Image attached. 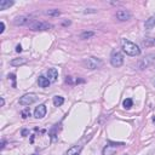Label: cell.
I'll list each match as a JSON object with an SVG mask.
<instances>
[{"label":"cell","mask_w":155,"mask_h":155,"mask_svg":"<svg viewBox=\"0 0 155 155\" xmlns=\"http://www.w3.org/2000/svg\"><path fill=\"white\" fill-rule=\"evenodd\" d=\"M142 46H144V47L155 46V38H144L142 40Z\"/></svg>","instance_id":"cell-14"},{"label":"cell","mask_w":155,"mask_h":155,"mask_svg":"<svg viewBox=\"0 0 155 155\" xmlns=\"http://www.w3.org/2000/svg\"><path fill=\"white\" fill-rule=\"evenodd\" d=\"M0 26H1V29H0V33H4V30H5V23L1 21V22H0Z\"/></svg>","instance_id":"cell-24"},{"label":"cell","mask_w":155,"mask_h":155,"mask_svg":"<svg viewBox=\"0 0 155 155\" xmlns=\"http://www.w3.org/2000/svg\"><path fill=\"white\" fill-rule=\"evenodd\" d=\"M38 100L36 94L34 93H27V94H23L21 98H19V104L21 106H30L33 103H35Z\"/></svg>","instance_id":"cell-6"},{"label":"cell","mask_w":155,"mask_h":155,"mask_svg":"<svg viewBox=\"0 0 155 155\" xmlns=\"http://www.w3.org/2000/svg\"><path fill=\"white\" fill-rule=\"evenodd\" d=\"M32 155H38V154H32Z\"/></svg>","instance_id":"cell-31"},{"label":"cell","mask_w":155,"mask_h":155,"mask_svg":"<svg viewBox=\"0 0 155 155\" xmlns=\"http://www.w3.org/2000/svg\"><path fill=\"white\" fill-rule=\"evenodd\" d=\"M4 104H5V100H4L3 97H1V107H4Z\"/></svg>","instance_id":"cell-29"},{"label":"cell","mask_w":155,"mask_h":155,"mask_svg":"<svg viewBox=\"0 0 155 155\" xmlns=\"http://www.w3.org/2000/svg\"><path fill=\"white\" fill-rule=\"evenodd\" d=\"M63 103H64V98H63V97H61V96H55L53 97V104L56 107H61Z\"/></svg>","instance_id":"cell-18"},{"label":"cell","mask_w":155,"mask_h":155,"mask_svg":"<svg viewBox=\"0 0 155 155\" xmlns=\"http://www.w3.org/2000/svg\"><path fill=\"white\" fill-rule=\"evenodd\" d=\"M121 46H123L124 52L128 56L136 57L141 55V49L138 47V45H136L134 43L127 40V39H121Z\"/></svg>","instance_id":"cell-1"},{"label":"cell","mask_w":155,"mask_h":155,"mask_svg":"<svg viewBox=\"0 0 155 155\" xmlns=\"http://www.w3.org/2000/svg\"><path fill=\"white\" fill-rule=\"evenodd\" d=\"M50 84H51V83H50V80L47 79L46 76H44V75L39 76V79H38V85L40 86V87H43V89L49 87V85H50Z\"/></svg>","instance_id":"cell-12"},{"label":"cell","mask_w":155,"mask_h":155,"mask_svg":"<svg viewBox=\"0 0 155 155\" xmlns=\"http://www.w3.org/2000/svg\"><path fill=\"white\" fill-rule=\"evenodd\" d=\"M28 133H29V131H28V130H23V131H22V136H27Z\"/></svg>","instance_id":"cell-27"},{"label":"cell","mask_w":155,"mask_h":155,"mask_svg":"<svg viewBox=\"0 0 155 155\" xmlns=\"http://www.w3.org/2000/svg\"><path fill=\"white\" fill-rule=\"evenodd\" d=\"M96 33L94 32H84L80 34V39H83V40H86V39H90L92 36H94Z\"/></svg>","instance_id":"cell-19"},{"label":"cell","mask_w":155,"mask_h":155,"mask_svg":"<svg viewBox=\"0 0 155 155\" xmlns=\"http://www.w3.org/2000/svg\"><path fill=\"white\" fill-rule=\"evenodd\" d=\"M28 61H27V58L26 57H19V58H15V60H12L10 62V64L12 67H21L23 64H26Z\"/></svg>","instance_id":"cell-11"},{"label":"cell","mask_w":155,"mask_h":155,"mask_svg":"<svg viewBox=\"0 0 155 155\" xmlns=\"http://www.w3.org/2000/svg\"><path fill=\"white\" fill-rule=\"evenodd\" d=\"M58 78V72L56 68H50L47 70V79L50 80V83H55Z\"/></svg>","instance_id":"cell-10"},{"label":"cell","mask_w":155,"mask_h":155,"mask_svg":"<svg viewBox=\"0 0 155 155\" xmlns=\"http://www.w3.org/2000/svg\"><path fill=\"white\" fill-rule=\"evenodd\" d=\"M116 18L119 19V21L121 22H125V21H128V19H131L132 15L128 10H125V9H121V10H118L116 11Z\"/></svg>","instance_id":"cell-7"},{"label":"cell","mask_w":155,"mask_h":155,"mask_svg":"<svg viewBox=\"0 0 155 155\" xmlns=\"http://www.w3.org/2000/svg\"><path fill=\"white\" fill-rule=\"evenodd\" d=\"M123 104H124V108H125V109H130V108L132 107V104H133V101H132L131 98H126Z\"/></svg>","instance_id":"cell-21"},{"label":"cell","mask_w":155,"mask_h":155,"mask_svg":"<svg viewBox=\"0 0 155 155\" xmlns=\"http://www.w3.org/2000/svg\"><path fill=\"white\" fill-rule=\"evenodd\" d=\"M21 114H22V118H23V119L28 118V116L30 115V110H29V108H26V109H24V110H23Z\"/></svg>","instance_id":"cell-22"},{"label":"cell","mask_w":155,"mask_h":155,"mask_svg":"<svg viewBox=\"0 0 155 155\" xmlns=\"http://www.w3.org/2000/svg\"><path fill=\"white\" fill-rule=\"evenodd\" d=\"M154 63H155V53H150V55H147L144 58H142V60L140 61L138 68L140 69H145V68L150 67Z\"/></svg>","instance_id":"cell-5"},{"label":"cell","mask_w":155,"mask_h":155,"mask_svg":"<svg viewBox=\"0 0 155 155\" xmlns=\"http://www.w3.org/2000/svg\"><path fill=\"white\" fill-rule=\"evenodd\" d=\"M83 149V145H74L70 149H68V151L66 153V155H78Z\"/></svg>","instance_id":"cell-15"},{"label":"cell","mask_w":155,"mask_h":155,"mask_svg":"<svg viewBox=\"0 0 155 155\" xmlns=\"http://www.w3.org/2000/svg\"><path fill=\"white\" fill-rule=\"evenodd\" d=\"M84 12H85V13H94V12H96V10H92V9H89V10H85Z\"/></svg>","instance_id":"cell-25"},{"label":"cell","mask_w":155,"mask_h":155,"mask_svg":"<svg viewBox=\"0 0 155 155\" xmlns=\"http://www.w3.org/2000/svg\"><path fill=\"white\" fill-rule=\"evenodd\" d=\"M155 27V13L154 15H151L147 21H145V23H144V28L145 29H151V28H154Z\"/></svg>","instance_id":"cell-13"},{"label":"cell","mask_w":155,"mask_h":155,"mask_svg":"<svg viewBox=\"0 0 155 155\" xmlns=\"http://www.w3.org/2000/svg\"><path fill=\"white\" fill-rule=\"evenodd\" d=\"M9 79H11L13 81V87H16V75L15 74H10L9 75Z\"/></svg>","instance_id":"cell-23"},{"label":"cell","mask_w":155,"mask_h":155,"mask_svg":"<svg viewBox=\"0 0 155 155\" xmlns=\"http://www.w3.org/2000/svg\"><path fill=\"white\" fill-rule=\"evenodd\" d=\"M32 21L29 16H18L13 19V24L16 26H28L29 22Z\"/></svg>","instance_id":"cell-8"},{"label":"cell","mask_w":155,"mask_h":155,"mask_svg":"<svg viewBox=\"0 0 155 155\" xmlns=\"http://www.w3.org/2000/svg\"><path fill=\"white\" fill-rule=\"evenodd\" d=\"M103 64V62L100 60V58H97V57H87L86 60L84 61V66L87 68V69H98L101 68Z\"/></svg>","instance_id":"cell-3"},{"label":"cell","mask_w":155,"mask_h":155,"mask_svg":"<svg viewBox=\"0 0 155 155\" xmlns=\"http://www.w3.org/2000/svg\"><path fill=\"white\" fill-rule=\"evenodd\" d=\"M46 115V106L45 104H39L34 110V116L36 119H43Z\"/></svg>","instance_id":"cell-9"},{"label":"cell","mask_w":155,"mask_h":155,"mask_svg":"<svg viewBox=\"0 0 155 155\" xmlns=\"http://www.w3.org/2000/svg\"><path fill=\"white\" fill-rule=\"evenodd\" d=\"M115 153H116V148L113 145H107L103 149V155H115Z\"/></svg>","instance_id":"cell-17"},{"label":"cell","mask_w":155,"mask_h":155,"mask_svg":"<svg viewBox=\"0 0 155 155\" xmlns=\"http://www.w3.org/2000/svg\"><path fill=\"white\" fill-rule=\"evenodd\" d=\"M27 27L30 30H50V29L53 28V26L51 23L43 22V21H38V19H32Z\"/></svg>","instance_id":"cell-2"},{"label":"cell","mask_w":155,"mask_h":155,"mask_svg":"<svg viewBox=\"0 0 155 155\" xmlns=\"http://www.w3.org/2000/svg\"><path fill=\"white\" fill-rule=\"evenodd\" d=\"M110 63H111V66L115 67V68H119V67L123 66V63H124V56L121 55L120 51L114 50V51L111 52V56H110Z\"/></svg>","instance_id":"cell-4"},{"label":"cell","mask_w":155,"mask_h":155,"mask_svg":"<svg viewBox=\"0 0 155 155\" xmlns=\"http://www.w3.org/2000/svg\"><path fill=\"white\" fill-rule=\"evenodd\" d=\"M151 83H153V85H154V86H155V79H154V80H153V81H151Z\"/></svg>","instance_id":"cell-30"},{"label":"cell","mask_w":155,"mask_h":155,"mask_svg":"<svg viewBox=\"0 0 155 155\" xmlns=\"http://www.w3.org/2000/svg\"><path fill=\"white\" fill-rule=\"evenodd\" d=\"M15 3L13 1H10V0H0V10H6L9 7H11Z\"/></svg>","instance_id":"cell-16"},{"label":"cell","mask_w":155,"mask_h":155,"mask_svg":"<svg viewBox=\"0 0 155 155\" xmlns=\"http://www.w3.org/2000/svg\"><path fill=\"white\" fill-rule=\"evenodd\" d=\"M46 15L52 16V17H58V16L61 15V11L57 10V9H51V10H47V11H46Z\"/></svg>","instance_id":"cell-20"},{"label":"cell","mask_w":155,"mask_h":155,"mask_svg":"<svg viewBox=\"0 0 155 155\" xmlns=\"http://www.w3.org/2000/svg\"><path fill=\"white\" fill-rule=\"evenodd\" d=\"M22 51V46L21 45H17L16 46V52H21Z\"/></svg>","instance_id":"cell-26"},{"label":"cell","mask_w":155,"mask_h":155,"mask_svg":"<svg viewBox=\"0 0 155 155\" xmlns=\"http://www.w3.org/2000/svg\"><path fill=\"white\" fill-rule=\"evenodd\" d=\"M5 143H6V142L3 140V141H1V149H4V148H5Z\"/></svg>","instance_id":"cell-28"}]
</instances>
